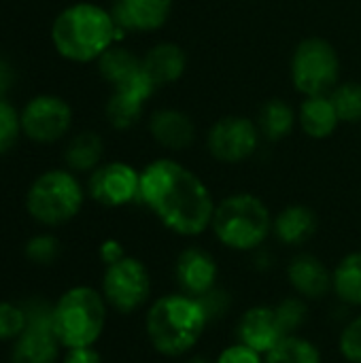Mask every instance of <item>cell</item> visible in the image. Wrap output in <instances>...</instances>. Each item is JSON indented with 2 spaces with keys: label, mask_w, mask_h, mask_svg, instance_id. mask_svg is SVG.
I'll return each mask as SVG.
<instances>
[{
  "label": "cell",
  "mask_w": 361,
  "mask_h": 363,
  "mask_svg": "<svg viewBox=\"0 0 361 363\" xmlns=\"http://www.w3.org/2000/svg\"><path fill=\"white\" fill-rule=\"evenodd\" d=\"M289 74L294 87L304 98L330 94L340 83L338 51L330 40L321 36H309L294 49Z\"/></svg>",
  "instance_id": "obj_7"
},
{
  "label": "cell",
  "mask_w": 361,
  "mask_h": 363,
  "mask_svg": "<svg viewBox=\"0 0 361 363\" xmlns=\"http://www.w3.org/2000/svg\"><path fill=\"white\" fill-rule=\"evenodd\" d=\"M215 363H266L264 362V355L253 351L251 347L243 345V342H236V345H230L228 349H223L219 353V357L215 359Z\"/></svg>",
  "instance_id": "obj_34"
},
{
  "label": "cell",
  "mask_w": 361,
  "mask_h": 363,
  "mask_svg": "<svg viewBox=\"0 0 361 363\" xmlns=\"http://www.w3.org/2000/svg\"><path fill=\"white\" fill-rule=\"evenodd\" d=\"M338 349L349 363H361V315L347 323V328L340 332Z\"/></svg>",
  "instance_id": "obj_32"
},
{
  "label": "cell",
  "mask_w": 361,
  "mask_h": 363,
  "mask_svg": "<svg viewBox=\"0 0 361 363\" xmlns=\"http://www.w3.org/2000/svg\"><path fill=\"white\" fill-rule=\"evenodd\" d=\"M62 349L53 321L28 323L26 332L13 342L11 363H57Z\"/></svg>",
  "instance_id": "obj_16"
},
{
  "label": "cell",
  "mask_w": 361,
  "mask_h": 363,
  "mask_svg": "<svg viewBox=\"0 0 361 363\" xmlns=\"http://www.w3.org/2000/svg\"><path fill=\"white\" fill-rule=\"evenodd\" d=\"M151 138L168 151H183L196 140V125L191 117L179 108H157L149 117Z\"/></svg>",
  "instance_id": "obj_18"
},
{
  "label": "cell",
  "mask_w": 361,
  "mask_h": 363,
  "mask_svg": "<svg viewBox=\"0 0 361 363\" xmlns=\"http://www.w3.org/2000/svg\"><path fill=\"white\" fill-rule=\"evenodd\" d=\"M260 128L253 119L245 115H226L219 117L209 134H206V147L209 153L221 162V164H240L260 147Z\"/></svg>",
  "instance_id": "obj_9"
},
{
  "label": "cell",
  "mask_w": 361,
  "mask_h": 363,
  "mask_svg": "<svg viewBox=\"0 0 361 363\" xmlns=\"http://www.w3.org/2000/svg\"><path fill=\"white\" fill-rule=\"evenodd\" d=\"M62 363H102V355H100L94 347L64 349Z\"/></svg>",
  "instance_id": "obj_35"
},
{
  "label": "cell",
  "mask_w": 361,
  "mask_h": 363,
  "mask_svg": "<svg viewBox=\"0 0 361 363\" xmlns=\"http://www.w3.org/2000/svg\"><path fill=\"white\" fill-rule=\"evenodd\" d=\"M98 72L106 83L117 87L138 77L143 72V66H140V57L134 51L115 43L98 57Z\"/></svg>",
  "instance_id": "obj_23"
},
{
  "label": "cell",
  "mask_w": 361,
  "mask_h": 363,
  "mask_svg": "<svg viewBox=\"0 0 361 363\" xmlns=\"http://www.w3.org/2000/svg\"><path fill=\"white\" fill-rule=\"evenodd\" d=\"M255 123L266 140L279 143L294 132L298 123V111L283 98H270L262 104Z\"/></svg>",
  "instance_id": "obj_22"
},
{
  "label": "cell",
  "mask_w": 361,
  "mask_h": 363,
  "mask_svg": "<svg viewBox=\"0 0 361 363\" xmlns=\"http://www.w3.org/2000/svg\"><path fill=\"white\" fill-rule=\"evenodd\" d=\"M332 291L349 306H361V251L345 255L332 270Z\"/></svg>",
  "instance_id": "obj_25"
},
{
  "label": "cell",
  "mask_w": 361,
  "mask_h": 363,
  "mask_svg": "<svg viewBox=\"0 0 361 363\" xmlns=\"http://www.w3.org/2000/svg\"><path fill=\"white\" fill-rule=\"evenodd\" d=\"M209 319L200 302L187 294H168L157 298L145 317V332L164 357L187 355L204 336Z\"/></svg>",
  "instance_id": "obj_3"
},
{
  "label": "cell",
  "mask_w": 361,
  "mask_h": 363,
  "mask_svg": "<svg viewBox=\"0 0 361 363\" xmlns=\"http://www.w3.org/2000/svg\"><path fill=\"white\" fill-rule=\"evenodd\" d=\"M298 123L302 132L313 140L330 138L340 125V117L336 113V106L330 94L306 96L298 108Z\"/></svg>",
  "instance_id": "obj_21"
},
{
  "label": "cell",
  "mask_w": 361,
  "mask_h": 363,
  "mask_svg": "<svg viewBox=\"0 0 361 363\" xmlns=\"http://www.w3.org/2000/svg\"><path fill=\"white\" fill-rule=\"evenodd\" d=\"M274 306H277V313L281 317V323H283L287 336L298 334V330L304 328V323L309 319V304H306L304 298H300V296L285 298Z\"/></svg>",
  "instance_id": "obj_30"
},
{
  "label": "cell",
  "mask_w": 361,
  "mask_h": 363,
  "mask_svg": "<svg viewBox=\"0 0 361 363\" xmlns=\"http://www.w3.org/2000/svg\"><path fill=\"white\" fill-rule=\"evenodd\" d=\"M172 0H115L111 15L123 32H155L166 26Z\"/></svg>",
  "instance_id": "obj_15"
},
{
  "label": "cell",
  "mask_w": 361,
  "mask_h": 363,
  "mask_svg": "<svg viewBox=\"0 0 361 363\" xmlns=\"http://www.w3.org/2000/svg\"><path fill=\"white\" fill-rule=\"evenodd\" d=\"M123 36L111 11L94 2H74L66 6L51 26L55 51L77 64L98 62V57Z\"/></svg>",
  "instance_id": "obj_2"
},
{
  "label": "cell",
  "mask_w": 361,
  "mask_h": 363,
  "mask_svg": "<svg viewBox=\"0 0 361 363\" xmlns=\"http://www.w3.org/2000/svg\"><path fill=\"white\" fill-rule=\"evenodd\" d=\"M185 363H215V362H211V359H206V357H189Z\"/></svg>",
  "instance_id": "obj_38"
},
{
  "label": "cell",
  "mask_w": 361,
  "mask_h": 363,
  "mask_svg": "<svg viewBox=\"0 0 361 363\" xmlns=\"http://www.w3.org/2000/svg\"><path fill=\"white\" fill-rule=\"evenodd\" d=\"M174 277L181 287V294L198 298L209 289L217 287L219 266L209 251L200 247H187L179 253L174 262Z\"/></svg>",
  "instance_id": "obj_13"
},
{
  "label": "cell",
  "mask_w": 361,
  "mask_h": 363,
  "mask_svg": "<svg viewBox=\"0 0 361 363\" xmlns=\"http://www.w3.org/2000/svg\"><path fill=\"white\" fill-rule=\"evenodd\" d=\"M100 294L109 308L119 315H132L151 298V274L140 259L126 255L117 264L104 266Z\"/></svg>",
  "instance_id": "obj_8"
},
{
  "label": "cell",
  "mask_w": 361,
  "mask_h": 363,
  "mask_svg": "<svg viewBox=\"0 0 361 363\" xmlns=\"http://www.w3.org/2000/svg\"><path fill=\"white\" fill-rule=\"evenodd\" d=\"M19 134H21L19 113L6 100H0V155L15 147Z\"/></svg>",
  "instance_id": "obj_31"
},
{
  "label": "cell",
  "mask_w": 361,
  "mask_h": 363,
  "mask_svg": "<svg viewBox=\"0 0 361 363\" xmlns=\"http://www.w3.org/2000/svg\"><path fill=\"white\" fill-rule=\"evenodd\" d=\"M28 328L21 302H0V342H15Z\"/></svg>",
  "instance_id": "obj_29"
},
{
  "label": "cell",
  "mask_w": 361,
  "mask_h": 363,
  "mask_svg": "<svg viewBox=\"0 0 361 363\" xmlns=\"http://www.w3.org/2000/svg\"><path fill=\"white\" fill-rule=\"evenodd\" d=\"M287 281L294 287L296 296L311 300L326 298L332 291V272L328 266L313 253H298L287 264Z\"/></svg>",
  "instance_id": "obj_17"
},
{
  "label": "cell",
  "mask_w": 361,
  "mask_h": 363,
  "mask_svg": "<svg viewBox=\"0 0 361 363\" xmlns=\"http://www.w3.org/2000/svg\"><path fill=\"white\" fill-rule=\"evenodd\" d=\"M98 257L104 266H111V264H117L119 259L126 257V251H123V245L115 238H109L100 245L98 249Z\"/></svg>",
  "instance_id": "obj_36"
},
{
  "label": "cell",
  "mask_w": 361,
  "mask_h": 363,
  "mask_svg": "<svg viewBox=\"0 0 361 363\" xmlns=\"http://www.w3.org/2000/svg\"><path fill=\"white\" fill-rule=\"evenodd\" d=\"M87 194L106 208H119L138 202L140 172L126 162H106L89 172Z\"/></svg>",
  "instance_id": "obj_11"
},
{
  "label": "cell",
  "mask_w": 361,
  "mask_h": 363,
  "mask_svg": "<svg viewBox=\"0 0 361 363\" xmlns=\"http://www.w3.org/2000/svg\"><path fill=\"white\" fill-rule=\"evenodd\" d=\"M236 336L238 342L266 355L287 336V332L281 323L277 306H253L240 317Z\"/></svg>",
  "instance_id": "obj_14"
},
{
  "label": "cell",
  "mask_w": 361,
  "mask_h": 363,
  "mask_svg": "<svg viewBox=\"0 0 361 363\" xmlns=\"http://www.w3.org/2000/svg\"><path fill=\"white\" fill-rule=\"evenodd\" d=\"M138 202L164 228L185 238L200 236L211 228L217 204L206 183L172 157H157L140 170Z\"/></svg>",
  "instance_id": "obj_1"
},
{
  "label": "cell",
  "mask_w": 361,
  "mask_h": 363,
  "mask_svg": "<svg viewBox=\"0 0 361 363\" xmlns=\"http://www.w3.org/2000/svg\"><path fill=\"white\" fill-rule=\"evenodd\" d=\"M330 98L336 106V113L340 117V123H360L361 121V83L347 81L338 83Z\"/></svg>",
  "instance_id": "obj_27"
},
{
  "label": "cell",
  "mask_w": 361,
  "mask_h": 363,
  "mask_svg": "<svg viewBox=\"0 0 361 363\" xmlns=\"http://www.w3.org/2000/svg\"><path fill=\"white\" fill-rule=\"evenodd\" d=\"M109 304L100 289L77 285L53 302V330L64 349L96 347L106 325Z\"/></svg>",
  "instance_id": "obj_5"
},
{
  "label": "cell",
  "mask_w": 361,
  "mask_h": 363,
  "mask_svg": "<svg viewBox=\"0 0 361 363\" xmlns=\"http://www.w3.org/2000/svg\"><path fill=\"white\" fill-rule=\"evenodd\" d=\"M19 117H21V132L38 145L57 143L68 134L72 125L70 104L53 94L34 96L21 108Z\"/></svg>",
  "instance_id": "obj_10"
},
{
  "label": "cell",
  "mask_w": 361,
  "mask_h": 363,
  "mask_svg": "<svg viewBox=\"0 0 361 363\" xmlns=\"http://www.w3.org/2000/svg\"><path fill=\"white\" fill-rule=\"evenodd\" d=\"M85 202V191L72 170H47L34 179L26 194L28 215L45 225L60 228L72 221Z\"/></svg>",
  "instance_id": "obj_6"
},
{
  "label": "cell",
  "mask_w": 361,
  "mask_h": 363,
  "mask_svg": "<svg viewBox=\"0 0 361 363\" xmlns=\"http://www.w3.org/2000/svg\"><path fill=\"white\" fill-rule=\"evenodd\" d=\"M104 155V143L98 132L85 130L70 138L64 151V162L72 172H91L100 166Z\"/></svg>",
  "instance_id": "obj_24"
},
{
  "label": "cell",
  "mask_w": 361,
  "mask_h": 363,
  "mask_svg": "<svg viewBox=\"0 0 361 363\" xmlns=\"http://www.w3.org/2000/svg\"><path fill=\"white\" fill-rule=\"evenodd\" d=\"M60 253H62L60 240L53 234H47V232L34 234L23 245V255L34 266H51L60 257Z\"/></svg>",
  "instance_id": "obj_28"
},
{
  "label": "cell",
  "mask_w": 361,
  "mask_h": 363,
  "mask_svg": "<svg viewBox=\"0 0 361 363\" xmlns=\"http://www.w3.org/2000/svg\"><path fill=\"white\" fill-rule=\"evenodd\" d=\"M11 83H13V70H11V66L0 57V100H4V94L9 91Z\"/></svg>",
  "instance_id": "obj_37"
},
{
  "label": "cell",
  "mask_w": 361,
  "mask_h": 363,
  "mask_svg": "<svg viewBox=\"0 0 361 363\" xmlns=\"http://www.w3.org/2000/svg\"><path fill=\"white\" fill-rule=\"evenodd\" d=\"M196 300L200 302V306H202V311H204L209 323H211V321H217L219 317H223V315L230 311V302H232V300H230V294L223 291V289H219V287L209 289L206 294L198 296Z\"/></svg>",
  "instance_id": "obj_33"
},
{
  "label": "cell",
  "mask_w": 361,
  "mask_h": 363,
  "mask_svg": "<svg viewBox=\"0 0 361 363\" xmlns=\"http://www.w3.org/2000/svg\"><path fill=\"white\" fill-rule=\"evenodd\" d=\"M155 85L140 72L132 81L113 87V94L104 106L106 119L115 130H130L143 115L147 100L155 94Z\"/></svg>",
  "instance_id": "obj_12"
},
{
  "label": "cell",
  "mask_w": 361,
  "mask_h": 363,
  "mask_svg": "<svg viewBox=\"0 0 361 363\" xmlns=\"http://www.w3.org/2000/svg\"><path fill=\"white\" fill-rule=\"evenodd\" d=\"M317 215L306 204H289L285 206L272 223V234L281 245L302 247L317 232Z\"/></svg>",
  "instance_id": "obj_20"
},
{
  "label": "cell",
  "mask_w": 361,
  "mask_h": 363,
  "mask_svg": "<svg viewBox=\"0 0 361 363\" xmlns=\"http://www.w3.org/2000/svg\"><path fill=\"white\" fill-rule=\"evenodd\" d=\"M272 213L253 194H232L215 204L211 230L215 238L240 253L260 249L272 234Z\"/></svg>",
  "instance_id": "obj_4"
},
{
  "label": "cell",
  "mask_w": 361,
  "mask_h": 363,
  "mask_svg": "<svg viewBox=\"0 0 361 363\" xmlns=\"http://www.w3.org/2000/svg\"><path fill=\"white\" fill-rule=\"evenodd\" d=\"M266 363H321V351L315 342L304 336H285L274 349L264 355Z\"/></svg>",
  "instance_id": "obj_26"
},
{
  "label": "cell",
  "mask_w": 361,
  "mask_h": 363,
  "mask_svg": "<svg viewBox=\"0 0 361 363\" xmlns=\"http://www.w3.org/2000/svg\"><path fill=\"white\" fill-rule=\"evenodd\" d=\"M140 66L145 77L155 87H166L185 74L187 53L177 43H157L140 57Z\"/></svg>",
  "instance_id": "obj_19"
}]
</instances>
